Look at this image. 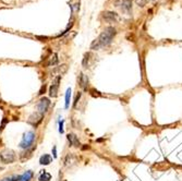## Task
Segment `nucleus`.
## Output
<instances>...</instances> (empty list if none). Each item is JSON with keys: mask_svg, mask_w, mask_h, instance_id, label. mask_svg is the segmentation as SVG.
I'll return each instance as SVG.
<instances>
[{"mask_svg": "<svg viewBox=\"0 0 182 181\" xmlns=\"http://www.w3.org/2000/svg\"><path fill=\"white\" fill-rule=\"evenodd\" d=\"M136 2H138V5H140L141 7H143V6L145 5V2H146V1H145V0H136Z\"/></svg>", "mask_w": 182, "mask_h": 181, "instance_id": "nucleus-23", "label": "nucleus"}, {"mask_svg": "<svg viewBox=\"0 0 182 181\" xmlns=\"http://www.w3.org/2000/svg\"><path fill=\"white\" fill-rule=\"evenodd\" d=\"M70 93H71V89H68L67 91V96H66V107H69L70 104Z\"/></svg>", "mask_w": 182, "mask_h": 181, "instance_id": "nucleus-20", "label": "nucleus"}, {"mask_svg": "<svg viewBox=\"0 0 182 181\" xmlns=\"http://www.w3.org/2000/svg\"><path fill=\"white\" fill-rule=\"evenodd\" d=\"M34 140H35V133L32 131L26 132V133L24 134V137H23L22 142L20 143V146L22 148H25V150H26V148H30L33 145Z\"/></svg>", "mask_w": 182, "mask_h": 181, "instance_id": "nucleus-3", "label": "nucleus"}, {"mask_svg": "<svg viewBox=\"0 0 182 181\" xmlns=\"http://www.w3.org/2000/svg\"><path fill=\"white\" fill-rule=\"evenodd\" d=\"M50 179H51V174H48L47 171H45V170H44V172H42L40 176L38 177V180L39 181H50Z\"/></svg>", "mask_w": 182, "mask_h": 181, "instance_id": "nucleus-17", "label": "nucleus"}, {"mask_svg": "<svg viewBox=\"0 0 182 181\" xmlns=\"http://www.w3.org/2000/svg\"><path fill=\"white\" fill-rule=\"evenodd\" d=\"M49 105H50V102H49V99L46 98V97H44V98H42L39 102H38V104H37V111L44 115L45 112H47V110H48Z\"/></svg>", "mask_w": 182, "mask_h": 181, "instance_id": "nucleus-4", "label": "nucleus"}, {"mask_svg": "<svg viewBox=\"0 0 182 181\" xmlns=\"http://www.w3.org/2000/svg\"><path fill=\"white\" fill-rule=\"evenodd\" d=\"M51 161H52V158H51L50 155L48 154H45L44 156L40 157L39 159V163L42 164V165H49V164L51 163Z\"/></svg>", "mask_w": 182, "mask_h": 181, "instance_id": "nucleus-16", "label": "nucleus"}, {"mask_svg": "<svg viewBox=\"0 0 182 181\" xmlns=\"http://www.w3.org/2000/svg\"><path fill=\"white\" fill-rule=\"evenodd\" d=\"M60 80H61V76L58 75L57 78L55 79V81H53V83H52V85L50 86V88H49V95H50L51 97H57Z\"/></svg>", "mask_w": 182, "mask_h": 181, "instance_id": "nucleus-5", "label": "nucleus"}, {"mask_svg": "<svg viewBox=\"0 0 182 181\" xmlns=\"http://www.w3.org/2000/svg\"><path fill=\"white\" fill-rule=\"evenodd\" d=\"M89 94H91L93 97H99L100 96V93L98 92V91H96V89H94V88H92L91 91H89Z\"/></svg>", "mask_w": 182, "mask_h": 181, "instance_id": "nucleus-21", "label": "nucleus"}, {"mask_svg": "<svg viewBox=\"0 0 182 181\" xmlns=\"http://www.w3.org/2000/svg\"><path fill=\"white\" fill-rule=\"evenodd\" d=\"M33 176H34L33 171L27 170L26 172H24V174L20 177V181H31L32 178H33Z\"/></svg>", "mask_w": 182, "mask_h": 181, "instance_id": "nucleus-15", "label": "nucleus"}, {"mask_svg": "<svg viewBox=\"0 0 182 181\" xmlns=\"http://www.w3.org/2000/svg\"><path fill=\"white\" fill-rule=\"evenodd\" d=\"M116 6L123 10V11H129L132 7V1L131 0H117Z\"/></svg>", "mask_w": 182, "mask_h": 181, "instance_id": "nucleus-6", "label": "nucleus"}, {"mask_svg": "<svg viewBox=\"0 0 182 181\" xmlns=\"http://www.w3.org/2000/svg\"><path fill=\"white\" fill-rule=\"evenodd\" d=\"M0 161L5 164H12L16 161V154L12 150H3L0 153Z\"/></svg>", "mask_w": 182, "mask_h": 181, "instance_id": "nucleus-2", "label": "nucleus"}, {"mask_svg": "<svg viewBox=\"0 0 182 181\" xmlns=\"http://www.w3.org/2000/svg\"><path fill=\"white\" fill-rule=\"evenodd\" d=\"M80 97H81V93H78V95H76L75 99H74V107H76V104H78V102H79V99H80Z\"/></svg>", "mask_w": 182, "mask_h": 181, "instance_id": "nucleus-22", "label": "nucleus"}, {"mask_svg": "<svg viewBox=\"0 0 182 181\" xmlns=\"http://www.w3.org/2000/svg\"><path fill=\"white\" fill-rule=\"evenodd\" d=\"M76 161V157L75 155H73L72 153H69V154L66 156L65 158V166L66 167H70V166H72L74 163Z\"/></svg>", "mask_w": 182, "mask_h": 181, "instance_id": "nucleus-11", "label": "nucleus"}, {"mask_svg": "<svg viewBox=\"0 0 182 181\" xmlns=\"http://www.w3.org/2000/svg\"><path fill=\"white\" fill-rule=\"evenodd\" d=\"M67 138H68V141L70 142V144H71L72 146H74V147H79V146L81 145V144H80V141H79L78 137H76L75 134L69 133V134L67 135Z\"/></svg>", "mask_w": 182, "mask_h": 181, "instance_id": "nucleus-10", "label": "nucleus"}, {"mask_svg": "<svg viewBox=\"0 0 182 181\" xmlns=\"http://www.w3.org/2000/svg\"><path fill=\"white\" fill-rule=\"evenodd\" d=\"M87 85H89V79L85 74L81 73L80 75V86L84 89H87Z\"/></svg>", "mask_w": 182, "mask_h": 181, "instance_id": "nucleus-14", "label": "nucleus"}, {"mask_svg": "<svg viewBox=\"0 0 182 181\" xmlns=\"http://www.w3.org/2000/svg\"><path fill=\"white\" fill-rule=\"evenodd\" d=\"M67 70H68L67 65H62V66H60V67L56 68V69H53L51 73H52V74H55V73H59V75L61 76V75H62V74H65L66 72H67Z\"/></svg>", "mask_w": 182, "mask_h": 181, "instance_id": "nucleus-13", "label": "nucleus"}, {"mask_svg": "<svg viewBox=\"0 0 182 181\" xmlns=\"http://www.w3.org/2000/svg\"><path fill=\"white\" fill-rule=\"evenodd\" d=\"M20 177L21 176H10V177H6L3 178L2 181H20Z\"/></svg>", "mask_w": 182, "mask_h": 181, "instance_id": "nucleus-18", "label": "nucleus"}, {"mask_svg": "<svg viewBox=\"0 0 182 181\" xmlns=\"http://www.w3.org/2000/svg\"><path fill=\"white\" fill-rule=\"evenodd\" d=\"M35 148H36V146H33V147L26 148L24 152L21 153V154H20V159H21V161H27L30 157H32V154H33V152H34V150H35Z\"/></svg>", "mask_w": 182, "mask_h": 181, "instance_id": "nucleus-8", "label": "nucleus"}, {"mask_svg": "<svg viewBox=\"0 0 182 181\" xmlns=\"http://www.w3.org/2000/svg\"><path fill=\"white\" fill-rule=\"evenodd\" d=\"M46 62H45V66L47 67H51V66H55L57 65L58 62V55L57 54H51L49 56V58H46Z\"/></svg>", "mask_w": 182, "mask_h": 181, "instance_id": "nucleus-12", "label": "nucleus"}, {"mask_svg": "<svg viewBox=\"0 0 182 181\" xmlns=\"http://www.w3.org/2000/svg\"><path fill=\"white\" fill-rule=\"evenodd\" d=\"M43 117H44V115L40 114V112H38V111L34 112V114L29 118V123H31V124H33V125H35L36 127V125H37L38 123L42 121Z\"/></svg>", "mask_w": 182, "mask_h": 181, "instance_id": "nucleus-7", "label": "nucleus"}, {"mask_svg": "<svg viewBox=\"0 0 182 181\" xmlns=\"http://www.w3.org/2000/svg\"><path fill=\"white\" fill-rule=\"evenodd\" d=\"M91 56V54H85V56H84V59H83V67L84 68H87L89 67V57Z\"/></svg>", "mask_w": 182, "mask_h": 181, "instance_id": "nucleus-19", "label": "nucleus"}, {"mask_svg": "<svg viewBox=\"0 0 182 181\" xmlns=\"http://www.w3.org/2000/svg\"><path fill=\"white\" fill-rule=\"evenodd\" d=\"M115 35H116V29H113V27H107V29L100 34L99 37L92 43L91 48L93 50H97V49H100V48L105 47V46L110 44Z\"/></svg>", "mask_w": 182, "mask_h": 181, "instance_id": "nucleus-1", "label": "nucleus"}, {"mask_svg": "<svg viewBox=\"0 0 182 181\" xmlns=\"http://www.w3.org/2000/svg\"><path fill=\"white\" fill-rule=\"evenodd\" d=\"M102 18L105 19L108 22H115V21H118V16L115 13V12H110V11H106L102 13Z\"/></svg>", "mask_w": 182, "mask_h": 181, "instance_id": "nucleus-9", "label": "nucleus"}, {"mask_svg": "<svg viewBox=\"0 0 182 181\" xmlns=\"http://www.w3.org/2000/svg\"><path fill=\"white\" fill-rule=\"evenodd\" d=\"M45 89H46V85L44 84V86L42 87V89H40V91H39V93H38V94H39V95H42L43 93H45Z\"/></svg>", "mask_w": 182, "mask_h": 181, "instance_id": "nucleus-24", "label": "nucleus"}, {"mask_svg": "<svg viewBox=\"0 0 182 181\" xmlns=\"http://www.w3.org/2000/svg\"><path fill=\"white\" fill-rule=\"evenodd\" d=\"M0 170H2V167H0Z\"/></svg>", "mask_w": 182, "mask_h": 181, "instance_id": "nucleus-25", "label": "nucleus"}]
</instances>
